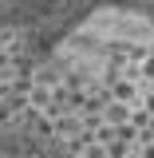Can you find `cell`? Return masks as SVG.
I'll return each mask as SVG.
<instances>
[{"mask_svg":"<svg viewBox=\"0 0 154 158\" xmlns=\"http://www.w3.org/2000/svg\"><path fill=\"white\" fill-rule=\"evenodd\" d=\"M150 20L154 0H0V28L28 36L48 59H67L75 48H138Z\"/></svg>","mask_w":154,"mask_h":158,"instance_id":"1","label":"cell"},{"mask_svg":"<svg viewBox=\"0 0 154 158\" xmlns=\"http://www.w3.org/2000/svg\"><path fill=\"white\" fill-rule=\"evenodd\" d=\"M0 158H44V154H40L24 135H8V131H0Z\"/></svg>","mask_w":154,"mask_h":158,"instance_id":"2","label":"cell"}]
</instances>
